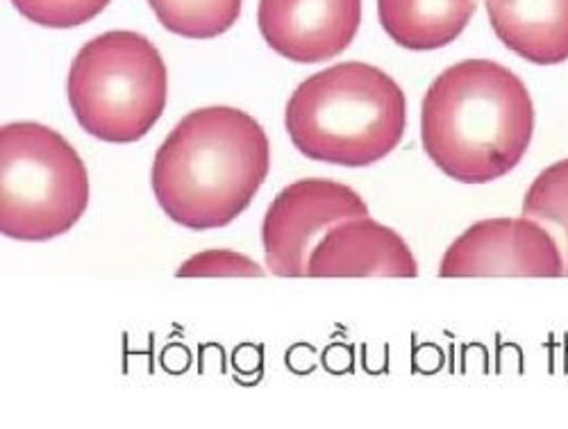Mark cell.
Listing matches in <instances>:
<instances>
[{
    "label": "cell",
    "instance_id": "obj_1",
    "mask_svg": "<svg viewBox=\"0 0 568 429\" xmlns=\"http://www.w3.org/2000/svg\"><path fill=\"white\" fill-rule=\"evenodd\" d=\"M535 134L526 82L491 60L453 64L425 91L420 143L448 177L487 184L514 171Z\"/></svg>",
    "mask_w": 568,
    "mask_h": 429
},
{
    "label": "cell",
    "instance_id": "obj_2",
    "mask_svg": "<svg viewBox=\"0 0 568 429\" xmlns=\"http://www.w3.org/2000/svg\"><path fill=\"white\" fill-rule=\"evenodd\" d=\"M271 171L264 127L234 108L186 114L153 160L151 184L164 214L189 229H214L242 216Z\"/></svg>",
    "mask_w": 568,
    "mask_h": 429
},
{
    "label": "cell",
    "instance_id": "obj_3",
    "mask_svg": "<svg viewBox=\"0 0 568 429\" xmlns=\"http://www.w3.org/2000/svg\"><path fill=\"white\" fill-rule=\"evenodd\" d=\"M298 153L335 166H371L396 151L407 127V101L383 69L344 62L303 80L284 110Z\"/></svg>",
    "mask_w": 568,
    "mask_h": 429
},
{
    "label": "cell",
    "instance_id": "obj_4",
    "mask_svg": "<svg viewBox=\"0 0 568 429\" xmlns=\"http://www.w3.org/2000/svg\"><path fill=\"white\" fill-rule=\"evenodd\" d=\"M67 91L84 132L108 143H134L164 114L169 73L153 41L114 30L80 48Z\"/></svg>",
    "mask_w": 568,
    "mask_h": 429
},
{
    "label": "cell",
    "instance_id": "obj_5",
    "mask_svg": "<svg viewBox=\"0 0 568 429\" xmlns=\"http://www.w3.org/2000/svg\"><path fill=\"white\" fill-rule=\"evenodd\" d=\"M0 232L17 242L67 234L89 207V173L71 143L41 123L0 130Z\"/></svg>",
    "mask_w": 568,
    "mask_h": 429
},
{
    "label": "cell",
    "instance_id": "obj_6",
    "mask_svg": "<svg viewBox=\"0 0 568 429\" xmlns=\"http://www.w3.org/2000/svg\"><path fill=\"white\" fill-rule=\"evenodd\" d=\"M353 218H368V205L355 188L323 177L292 182L275 196L262 223L266 266L282 277L307 275L323 234Z\"/></svg>",
    "mask_w": 568,
    "mask_h": 429
},
{
    "label": "cell",
    "instance_id": "obj_7",
    "mask_svg": "<svg viewBox=\"0 0 568 429\" xmlns=\"http://www.w3.org/2000/svg\"><path fill=\"white\" fill-rule=\"evenodd\" d=\"M442 277L532 275L561 277L564 257L555 236L532 218H489L470 225L446 251Z\"/></svg>",
    "mask_w": 568,
    "mask_h": 429
},
{
    "label": "cell",
    "instance_id": "obj_8",
    "mask_svg": "<svg viewBox=\"0 0 568 429\" xmlns=\"http://www.w3.org/2000/svg\"><path fill=\"white\" fill-rule=\"evenodd\" d=\"M362 23V0H260L257 25L282 58L318 64L342 55Z\"/></svg>",
    "mask_w": 568,
    "mask_h": 429
},
{
    "label": "cell",
    "instance_id": "obj_9",
    "mask_svg": "<svg viewBox=\"0 0 568 429\" xmlns=\"http://www.w3.org/2000/svg\"><path fill=\"white\" fill-rule=\"evenodd\" d=\"M307 275L416 277L418 264L396 229L375 223L368 216L329 227L312 251Z\"/></svg>",
    "mask_w": 568,
    "mask_h": 429
},
{
    "label": "cell",
    "instance_id": "obj_10",
    "mask_svg": "<svg viewBox=\"0 0 568 429\" xmlns=\"http://www.w3.org/2000/svg\"><path fill=\"white\" fill-rule=\"evenodd\" d=\"M496 37L539 67L568 60V0H487Z\"/></svg>",
    "mask_w": 568,
    "mask_h": 429
},
{
    "label": "cell",
    "instance_id": "obj_11",
    "mask_svg": "<svg viewBox=\"0 0 568 429\" xmlns=\"http://www.w3.org/2000/svg\"><path fill=\"white\" fill-rule=\"evenodd\" d=\"M478 10V0H377L383 30L407 51L428 53L453 43Z\"/></svg>",
    "mask_w": 568,
    "mask_h": 429
},
{
    "label": "cell",
    "instance_id": "obj_12",
    "mask_svg": "<svg viewBox=\"0 0 568 429\" xmlns=\"http://www.w3.org/2000/svg\"><path fill=\"white\" fill-rule=\"evenodd\" d=\"M244 0H149L158 21L186 39H214L242 14Z\"/></svg>",
    "mask_w": 568,
    "mask_h": 429
},
{
    "label": "cell",
    "instance_id": "obj_13",
    "mask_svg": "<svg viewBox=\"0 0 568 429\" xmlns=\"http://www.w3.org/2000/svg\"><path fill=\"white\" fill-rule=\"evenodd\" d=\"M524 216L541 223L559 244L564 257V275H568V160L544 168L530 184Z\"/></svg>",
    "mask_w": 568,
    "mask_h": 429
},
{
    "label": "cell",
    "instance_id": "obj_14",
    "mask_svg": "<svg viewBox=\"0 0 568 429\" xmlns=\"http://www.w3.org/2000/svg\"><path fill=\"white\" fill-rule=\"evenodd\" d=\"M12 3L21 17L37 25L67 30L97 19L112 0H12Z\"/></svg>",
    "mask_w": 568,
    "mask_h": 429
},
{
    "label": "cell",
    "instance_id": "obj_15",
    "mask_svg": "<svg viewBox=\"0 0 568 429\" xmlns=\"http://www.w3.org/2000/svg\"><path fill=\"white\" fill-rule=\"evenodd\" d=\"M178 277H216V275H244V277H262L266 275L260 264L248 259L242 253L232 251H205L189 257L175 273Z\"/></svg>",
    "mask_w": 568,
    "mask_h": 429
}]
</instances>
